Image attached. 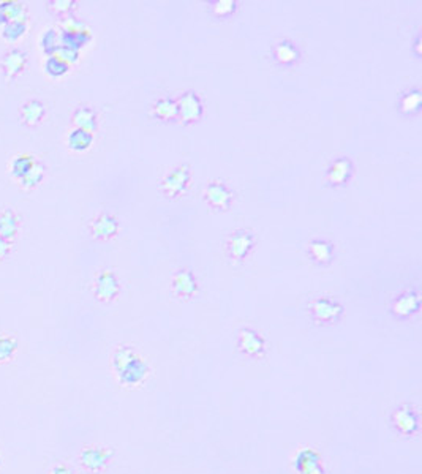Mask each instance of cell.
Returning <instances> with one entry per match:
<instances>
[{"instance_id":"1","label":"cell","mask_w":422,"mask_h":474,"mask_svg":"<svg viewBox=\"0 0 422 474\" xmlns=\"http://www.w3.org/2000/svg\"><path fill=\"white\" fill-rule=\"evenodd\" d=\"M111 458H113V451L101 446H87L81 451L79 463L82 468L89 473L99 474L106 470Z\"/></svg>"},{"instance_id":"2","label":"cell","mask_w":422,"mask_h":474,"mask_svg":"<svg viewBox=\"0 0 422 474\" xmlns=\"http://www.w3.org/2000/svg\"><path fill=\"white\" fill-rule=\"evenodd\" d=\"M255 247V236L250 231L239 230L226 239L225 250L226 255L233 261H244Z\"/></svg>"},{"instance_id":"3","label":"cell","mask_w":422,"mask_h":474,"mask_svg":"<svg viewBox=\"0 0 422 474\" xmlns=\"http://www.w3.org/2000/svg\"><path fill=\"white\" fill-rule=\"evenodd\" d=\"M190 168L187 164H179L174 169H171L165 176L162 182L163 193L168 198H177L185 193V190L190 185Z\"/></svg>"},{"instance_id":"4","label":"cell","mask_w":422,"mask_h":474,"mask_svg":"<svg viewBox=\"0 0 422 474\" xmlns=\"http://www.w3.org/2000/svg\"><path fill=\"white\" fill-rule=\"evenodd\" d=\"M27 62H29V54L21 47H10L4 52L0 59V70L9 79H16L26 72Z\"/></svg>"},{"instance_id":"5","label":"cell","mask_w":422,"mask_h":474,"mask_svg":"<svg viewBox=\"0 0 422 474\" xmlns=\"http://www.w3.org/2000/svg\"><path fill=\"white\" fill-rule=\"evenodd\" d=\"M177 118L184 123H195L203 115V101L195 92H184L177 100Z\"/></svg>"},{"instance_id":"6","label":"cell","mask_w":422,"mask_h":474,"mask_svg":"<svg viewBox=\"0 0 422 474\" xmlns=\"http://www.w3.org/2000/svg\"><path fill=\"white\" fill-rule=\"evenodd\" d=\"M119 291L121 285L114 272L101 271L99 276H96L94 283V294L100 302H105V304L113 302L117 298Z\"/></svg>"},{"instance_id":"7","label":"cell","mask_w":422,"mask_h":474,"mask_svg":"<svg viewBox=\"0 0 422 474\" xmlns=\"http://www.w3.org/2000/svg\"><path fill=\"white\" fill-rule=\"evenodd\" d=\"M48 114V108L38 98H29L19 108V120L27 128H37L43 123Z\"/></svg>"},{"instance_id":"8","label":"cell","mask_w":422,"mask_h":474,"mask_svg":"<svg viewBox=\"0 0 422 474\" xmlns=\"http://www.w3.org/2000/svg\"><path fill=\"white\" fill-rule=\"evenodd\" d=\"M312 316L318 322H335L343 313V307L335 299L318 298L310 307Z\"/></svg>"},{"instance_id":"9","label":"cell","mask_w":422,"mask_h":474,"mask_svg":"<svg viewBox=\"0 0 422 474\" xmlns=\"http://www.w3.org/2000/svg\"><path fill=\"white\" fill-rule=\"evenodd\" d=\"M21 226H23V218L15 208L6 205V208L0 209V237L15 244L21 232Z\"/></svg>"},{"instance_id":"10","label":"cell","mask_w":422,"mask_h":474,"mask_svg":"<svg viewBox=\"0 0 422 474\" xmlns=\"http://www.w3.org/2000/svg\"><path fill=\"white\" fill-rule=\"evenodd\" d=\"M89 230H91V235L99 239V240H109L117 236L119 232V222L117 218L111 214H99L96 215L91 225H89Z\"/></svg>"},{"instance_id":"11","label":"cell","mask_w":422,"mask_h":474,"mask_svg":"<svg viewBox=\"0 0 422 474\" xmlns=\"http://www.w3.org/2000/svg\"><path fill=\"white\" fill-rule=\"evenodd\" d=\"M149 366L146 361H143L140 356H136L126 368H122L119 373V380L123 386H138L149 376Z\"/></svg>"},{"instance_id":"12","label":"cell","mask_w":422,"mask_h":474,"mask_svg":"<svg viewBox=\"0 0 422 474\" xmlns=\"http://www.w3.org/2000/svg\"><path fill=\"white\" fill-rule=\"evenodd\" d=\"M206 201L216 209H228L233 201L231 190L223 182H211L204 190Z\"/></svg>"},{"instance_id":"13","label":"cell","mask_w":422,"mask_h":474,"mask_svg":"<svg viewBox=\"0 0 422 474\" xmlns=\"http://www.w3.org/2000/svg\"><path fill=\"white\" fill-rule=\"evenodd\" d=\"M419 294L416 291H405L392 302V313L400 320L410 318L419 310Z\"/></svg>"},{"instance_id":"14","label":"cell","mask_w":422,"mask_h":474,"mask_svg":"<svg viewBox=\"0 0 422 474\" xmlns=\"http://www.w3.org/2000/svg\"><path fill=\"white\" fill-rule=\"evenodd\" d=\"M352 174V163L350 158H337L331 163V167L328 168V182L331 185H334V187H340V185H345Z\"/></svg>"},{"instance_id":"15","label":"cell","mask_w":422,"mask_h":474,"mask_svg":"<svg viewBox=\"0 0 422 474\" xmlns=\"http://www.w3.org/2000/svg\"><path fill=\"white\" fill-rule=\"evenodd\" d=\"M172 290L181 298H193L196 294V278L189 269H181L172 277Z\"/></svg>"},{"instance_id":"16","label":"cell","mask_w":422,"mask_h":474,"mask_svg":"<svg viewBox=\"0 0 422 474\" xmlns=\"http://www.w3.org/2000/svg\"><path fill=\"white\" fill-rule=\"evenodd\" d=\"M16 19H29L27 4L18 2V0H2L0 2V26Z\"/></svg>"},{"instance_id":"17","label":"cell","mask_w":422,"mask_h":474,"mask_svg":"<svg viewBox=\"0 0 422 474\" xmlns=\"http://www.w3.org/2000/svg\"><path fill=\"white\" fill-rule=\"evenodd\" d=\"M239 348L248 356H260L265 351V340L253 329H242L239 332Z\"/></svg>"},{"instance_id":"18","label":"cell","mask_w":422,"mask_h":474,"mask_svg":"<svg viewBox=\"0 0 422 474\" xmlns=\"http://www.w3.org/2000/svg\"><path fill=\"white\" fill-rule=\"evenodd\" d=\"M72 123L74 128L86 130V132H91L94 135L99 130V118H96V113L94 109L89 106L76 108L72 114Z\"/></svg>"},{"instance_id":"19","label":"cell","mask_w":422,"mask_h":474,"mask_svg":"<svg viewBox=\"0 0 422 474\" xmlns=\"http://www.w3.org/2000/svg\"><path fill=\"white\" fill-rule=\"evenodd\" d=\"M296 468L301 474H323L321 458L312 449H304L296 458Z\"/></svg>"},{"instance_id":"20","label":"cell","mask_w":422,"mask_h":474,"mask_svg":"<svg viewBox=\"0 0 422 474\" xmlns=\"http://www.w3.org/2000/svg\"><path fill=\"white\" fill-rule=\"evenodd\" d=\"M37 162L38 160L35 158V155H32L29 152H23V154H18L13 157L10 162V176L13 181L19 182L21 179H23L33 167H35Z\"/></svg>"},{"instance_id":"21","label":"cell","mask_w":422,"mask_h":474,"mask_svg":"<svg viewBox=\"0 0 422 474\" xmlns=\"http://www.w3.org/2000/svg\"><path fill=\"white\" fill-rule=\"evenodd\" d=\"M309 253L318 264H328L334 256V247L324 239H313L309 244Z\"/></svg>"},{"instance_id":"22","label":"cell","mask_w":422,"mask_h":474,"mask_svg":"<svg viewBox=\"0 0 422 474\" xmlns=\"http://www.w3.org/2000/svg\"><path fill=\"white\" fill-rule=\"evenodd\" d=\"M67 144L68 149L73 150V152H86L94 144V133L81 128H73L70 135L67 136Z\"/></svg>"},{"instance_id":"23","label":"cell","mask_w":422,"mask_h":474,"mask_svg":"<svg viewBox=\"0 0 422 474\" xmlns=\"http://www.w3.org/2000/svg\"><path fill=\"white\" fill-rule=\"evenodd\" d=\"M394 424L402 434H413L418 429V416L411 408L402 407L394 413Z\"/></svg>"},{"instance_id":"24","label":"cell","mask_w":422,"mask_h":474,"mask_svg":"<svg viewBox=\"0 0 422 474\" xmlns=\"http://www.w3.org/2000/svg\"><path fill=\"white\" fill-rule=\"evenodd\" d=\"M27 30H29V19H16V21H10L5 26H2V38L9 43H16L21 38H23Z\"/></svg>"},{"instance_id":"25","label":"cell","mask_w":422,"mask_h":474,"mask_svg":"<svg viewBox=\"0 0 422 474\" xmlns=\"http://www.w3.org/2000/svg\"><path fill=\"white\" fill-rule=\"evenodd\" d=\"M45 176H46V167L43 162H37L35 167H33L29 173H27L21 181L18 182V185L21 187V190L24 191H32L35 190L38 185L45 181Z\"/></svg>"},{"instance_id":"26","label":"cell","mask_w":422,"mask_h":474,"mask_svg":"<svg viewBox=\"0 0 422 474\" xmlns=\"http://www.w3.org/2000/svg\"><path fill=\"white\" fill-rule=\"evenodd\" d=\"M299 50L291 41H280L274 47V57L282 65H293L294 62L299 60Z\"/></svg>"},{"instance_id":"27","label":"cell","mask_w":422,"mask_h":474,"mask_svg":"<svg viewBox=\"0 0 422 474\" xmlns=\"http://www.w3.org/2000/svg\"><path fill=\"white\" fill-rule=\"evenodd\" d=\"M92 35L91 30L84 32H60L59 33V43L60 46L72 47V50L79 51L82 46H86L91 41Z\"/></svg>"},{"instance_id":"28","label":"cell","mask_w":422,"mask_h":474,"mask_svg":"<svg viewBox=\"0 0 422 474\" xmlns=\"http://www.w3.org/2000/svg\"><path fill=\"white\" fill-rule=\"evenodd\" d=\"M152 113H154L157 119L174 120L177 119V101L170 97L160 98L155 103L154 108H152Z\"/></svg>"},{"instance_id":"29","label":"cell","mask_w":422,"mask_h":474,"mask_svg":"<svg viewBox=\"0 0 422 474\" xmlns=\"http://www.w3.org/2000/svg\"><path fill=\"white\" fill-rule=\"evenodd\" d=\"M400 109L402 113L413 115L418 114L421 109V92L419 89H410L406 94H404L402 100H400Z\"/></svg>"},{"instance_id":"30","label":"cell","mask_w":422,"mask_h":474,"mask_svg":"<svg viewBox=\"0 0 422 474\" xmlns=\"http://www.w3.org/2000/svg\"><path fill=\"white\" fill-rule=\"evenodd\" d=\"M138 354L133 348L130 346H121L117 348L113 354V368L116 373H119L122 368H126L128 363L135 359Z\"/></svg>"},{"instance_id":"31","label":"cell","mask_w":422,"mask_h":474,"mask_svg":"<svg viewBox=\"0 0 422 474\" xmlns=\"http://www.w3.org/2000/svg\"><path fill=\"white\" fill-rule=\"evenodd\" d=\"M18 351V340L13 335H0V363L10 362Z\"/></svg>"},{"instance_id":"32","label":"cell","mask_w":422,"mask_h":474,"mask_svg":"<svg viewBox=\"0 0 422 474\" xmlns=\"http://www.w3.org/2000/svg\"><path fill=\"white\" fill-rule=\"evenodd\" d=\"M70 70V65H67L64 60L55 56H50L45 60V72L50 78H62Z\"/></svg>"},{"instance_id":"33","label":"cell","mask_w":422,"mask_h":474,"mask_svg":"<svg viewBox=\"0 0 422 474\" xmlns=\"http://www.w3.org/2000/svg\"><path fill=\"white\" fill-rule=\"evenodd\" d=\"M76 9H78V4L74 0H52V2H48V10L52 15L62 18H68L73 11H76Z\"/></svg>"},{"instance_id":"34","label":"cell","mask_w":422,"mask_h":474,"mask_svg":"<svg viewBox=\"0 0 422 474\" xmlns=\"http://www.w3.org/2000/svg\"><path fill=\"white\" fill-rule=\"evenodd\" d=\"M60 46L59 43V33L55 32L54 29H48L43 32V35L40 38V47L41 51H43L48 57L54 56V52L57 47Z\"/></svg>"},{"instance_id":"35","label":"cell","mask_w":422,"mask_h":474,"mask_svg":"<svg viewBox=\"0 0 422 474\" xmlns=\"http://www.w3.org/2000/svg\"><path fill=\"white\" fill-rule=\"evenodd\" d=\"M238 9V4L234 0H218V2L212 4V11L217 18H228L231 16Z\"/></svg>"},{"instance_id":"36","label":"cell","mask_w":422,"mask_h":474,"mask_svg":"<svg viewBox=\"0 0 422 474\" xmlns=\"http://www.w3.org/2000/svg\"><path fill=\"white\" fill-rule=\"evenodd\" d=\"M55 57H59L60 60H64L67 65H73L74 62H78L79 57V51L72 50V47H65V46H59L57 50L54 52Z\"/></svg>"},{"instance_id":"37","label":"cell","mask_w":422,"mask_h":474,"mask_svg":"<svg viewBox=\"0 0 422 474\" xmlns=\"http://www.w3.org/2000/svg\"><path fill=\"white\" fill-rule=\"evenodd\" d=\"M13 252V244L9 242V240H5L4 237H0V263L5 261L11 255Z\"/></svg>"},{"instance_id":"38","label":"cell","mask_w":422,"mask_h":474,"mask_svg":"<svg viewBox=\"0 0 422 474\" xmlns=\"http://www.w3.org/2000/svg\"><path fill=\"white\" fill-rule=\"evenodd\" d=\"M50 474H74V471L65 463H55L51 468Z\"/></svg>"}]
</instances>
